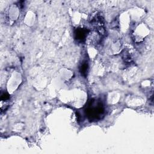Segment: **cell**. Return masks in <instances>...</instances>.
I'll use <instances>...</instances> for the list:
<instances>
[{
	"label": "cell",
	"mask_w": 154,
	"mask_h": 154,
	"mask_svg": "<svg viewBox=\"0 0 154 154\" xmlns=\"http://www.w3.org/2000/svg\"><path fill=\"white\" fill-rule=\"evenodd\" d=\"M94 102V99L91 100L85 110L87 118L91 121H96L100 119L104 113V109L102 102H97V105H95Z\"/></svg>",
	"instance_id": "6da1fadb"
},
{
	"label": "cell",
	"mask_w": 154,
	"mask_h": 154,
	"mask_svg": "<svg viewBox=\"0 0 154 154\" xmlns=\"http://www.w3.org/2000/svg\"><path fill=\"white\" fill-rule=\"evenodd\" d=\"M87 34V29L85 28H78L74 32L75 40L79 43H82L85 40Z\"/></svg>",
	"instance_id": "7a4b0ae2"
},
{
	"label": "cell",
	"mask_w": 154,
	"mask_h": 154,
	"mask_svg": "<svg viewBox=\"0 0 154 154\" xmlns=\"http://www.w3.org/2000/svg\"><path fill=\"white\" fill-rule=\"evenodd\" d=\"M79 71L81 72V75H82L84 77H86L88 71V63L87 61H84L82 63L79 68Z\"/></svg>",
	"instance_id": "3957f363"
},
{
	"label": "cell",
	"mask_w": 154,
	"mask_h": 154,
	"mask_svg": "<svg viewBox=\"0 0 154 154\" xmlns=\"http://www.w3.org/2000/svg\"><path fill=\"white\" fill-rule=\"evenodd\" d=\"M10 98V96L7 93H4L2 94L1 96V99L2 100H7Z\"/></svg>",
	"instance_id": "277c9868"
}]
</instances>
